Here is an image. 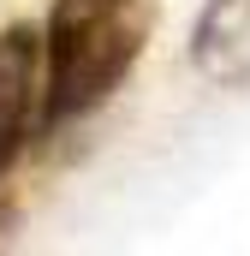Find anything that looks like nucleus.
Returning <instances> with one entry per match:
<instances>
[{"label": "nucleus", "mask_w": 250, "mask_h": 256, "mask_svg": "<svg viewBox=\"0 0 250 256\" xmlns=\"http://www.w3.org/2000/svg\"><path fill=\"white\" fill-rule=\"evenodd\" d=\"M155 30V0H54L42 30L48 131L96 114L143 60Z\"/></svg>", "instance_id": "1"}, {"label": "nucleus", "mask_w": 250, "mask_h": 256, "mask_svg": "<svg viewBox=\"0 0 250 256\" xmlns=\"http://www.w3.org/2000/svg\"><path fill=\"white\" fill-rule=\"evenodd\" d=\"M48 131V78H42V36L30 24L0 30V179L18 155Z\"/></svg>", "instance_id": "2"}, {"label": "nucleus", "mask_w": 250, "mask_h": 256, "mask_svg": "<svg viewBox=\"0 0 250 256\" xmlns=\"http://www.w3.org/2000/svg\"><path fill=\"white\" fill-rule=\"evenodd\" d=\"M190 60L214 84H250V0H208L190 36Z\"/></svg>", "instance_id": "3"}]
</instances>
